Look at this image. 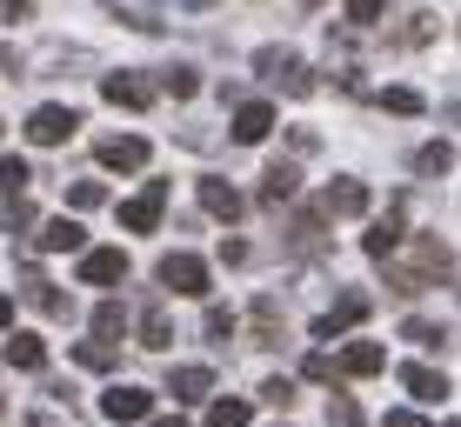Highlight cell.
I'll use <instances>...</instances> for the list:
<instances>
[{
  "instance_id": "6da1fadb",
  "label": "cell",
  "mask_w": 461,
  "mask_h": 427,
  "mask_svg": "<svg viewBox=\"0 0 461 427\" xmlns=\"http://www.w3.org/2000/svg\"><path fill=\"white\" fill-rule=\"evenodd\" d=\"M448 274H455L448 241H441V234H415V267H394L388 288H394V294H421V288H441Z\"/></svg>"
},
{
  "instance_id": "7a4b0ae2",
  "label": "cell",
  "mask_w": 461,
  "mask_h": 427,
  "mask_svg": "<svg viewBox=\"0 0 461 427\" xmlns=\"http://www.w3.org/2000/svg\"><path fill=\"white\" fill-rule=\"evenodd\" d=\"M254 74H261L275 93H308V87H314L308 60H301L294 47H261V54H254Z\"/></svg>"
},
{
  "instance_id": "3957f363",
  "label": "cell",
  "mask_w": 461,
  "mask_h": 427,
  "mask_svg": "<svg viewBox=\"0 0 461 427\" xmlns=\"http://www.w3.org/2000/svg\"><path fill=\"white\" fill-rule=\"evenodd\" d=\"M154 280H161L167 294H187V300H208L214 294V267L201 254H167L161 267H154Z\"/></svg>"
},
{
  "instance_id": "277c9868",
  "label": "cell",
  "mask_w": 461,
  "mask_h": 427,
  "mask_svg": "<svg viewBox=\"0 0 461 427\" xmlns=\"http://www.w3.org/2000/svg\"><path fill=\"white\" fill-rule=\"evenodd\" d=\"M161 214H167V187L161 181H148L134 200H121V227L127 234H154V227H161Z\"/></svg>"
},
{
  "instance_id": "5b68a950",
  "label": "cell",
  "mask_w": 461,
  "mask_h": 427,
  "mask_svg": "<svg viewBox=\"0 0 461 427\" xmlns=\"http://www.w3.org/2000/svg\"><path fill=\"white\" fill-rule=\"evenodd\" d=\"M94 161L107 173H140L148 167V140L140 134H107V140H94Z\"/></svg>"
},
{
  "instance_id": "8992f818",
  "label": "cell",
  "mask_w": 461,
  "mask_h": 427,
  "mask_svg": "<svg viewBox=\"0 0 461 427\" xmlns=\"http://www.w3.org/2000/svg\"><path fill=\"white\" fill-rule=\"evenodd\" d=\"M74 128H81L74 107H34V114H27V140H34V147H60V140H74Z\"/></svg>"
},
{
  "instance_id": "52a82bcc",
  "label": "cell",
  "mask_w": 461,
  "mask_h": 427,
  "mask_svg": "<svg viewBox=\"0 0 461 427\" xmlns=\"http://www.w3.org/2000/svg\"><path fill=\"white\" fill-rule=\"evenodd\" d=\"M361 321H368V294H341L321 321H308V341H335V334H348V327H361Z\"/></svg>"
},
{
  "instance_id": "ba28073f",
  "label": "cell",
  "mask_w": 461,
  "mask_h": 427,
  "mask_svg": "<svg viewBox=\"0 0 461 427\" xmlns=\"http://www.w3.org/2000/svg\"><path fill=\"white\" fill-rule=\"evenodd\" d=\"M228 134H234V147L267 140V134H275V101H241V107H234V120H228Z\"/></svg>"
},
{
  "instance_id": "9c48e42d",
  "label": "cell",
  "mask_w": 461,
  "mask_h": 427,
  "mask_svg": "<svg viewBox=\"0 0 461 427\" xmlns=\"http://www.w3.org/2000/svg\"><path fill=\"white\" fill-rule=\"evenodd\" d=\"M148 401H154L148 387H127V381H121V387H107V394H101V414H107V421H121V427H134V421L148 427Z\"/></svg>"
},
{
  "instance_id": "30bf717a",
  "label": "cell",
  "mask_w": 461,
  "mask_h": 427,
  "mask_svg": "<svg viewBox=\"0 0 461 427\" xmlns=\"http://www.w3.org/2000/svg\"><path fill=\"white\" fill-rule=\"evenodd\" d=\"M81 280L87 288H114V280H127V254L121 247H87L81 254Z\"/></svg>"
},
{
  "instance_id": "8fae6325",
  "label": "cell",
  "mask_w": 461,
  "mask_h": 427,
  "mask_svg": "<svg viewBox=\"0 0 461 427\" xmlns=\"http://www.w3.org/2000/svg\"><path fill=\"white\" fill-rule=\"evenodd\" d=\"M314 208H321V214H368V181H348V173H341V181L321 187Z\"/></svg>"
},
{
  "instance_id": "7c38bea8",
  "label": "cell",
  "mask_w": 461,
  "mask_h": 427,
  "mask_svg": "<svg viewBox=\"0 0 461 427\" xmlns=\"http://www.w3.org/2000/svg\"><path fill=\"white\" fill-rule=\"evenodd\" d=\"M194 194H201V208H208L214 220H241V208H248V200H241V187H234V181H221V173H208V181H201Z\"/></svg>"
},
{
  "instance_id": "4fadbf2b",
  "label": "cell",
  "mask_w": 461,
  "mask_h": 427,
  "mask_svg": "<svg viewBox=\"0 0 461 427\" xmlns=\"http://www.w3.org/2000/svg\"><path fill=\"white\" fill-rule=\"evenodd\" d=\"M335 368L348 374V381H368V374L388 368V354H381V341H348V354L335 360Z\"/></svg>"
},
{
  "instance_id": "5bb4252c",
  "label": "cell",
  "mask_w": 461,
  "mask_h": 427,
  "mask_svg": "<svg viewBox=\"0 0 461 427\" xmlns=\"http://www.w3.org/2000/svg\"><path fill=\"white\" fill-rule=\"evenodd\" d=\"M101 93H107L114 107H127V114H148V101H154V87H148V81H134V74H107Z\"/></svg>"
},
{
  "instance_id": "9a60e30c",
  "label": "cell",
  "mask_w": 461,
  "mask_h": 427,
  "mask_svg": "<svg viewBox=\"0 0 461 427\" xmlns=\"http://www.w3.org/2000/svg\"><path fill=\"white\" fill-rule=\"evenodd\" d=\"M402 387L415 394V407H421V401H441V394H448V374L428 368V360H408V368H402Z\"/></svg>"
},
{
  "instance_id": "2e32d148",
  "label": "cell",
  "mask_w": 461,
  "mask_h": 427,
  "mask_svg": "<svg viewBox=\"0 0 461 427\" xmlns=\"http://www.w3.org/2000/svg\"><path fill=\"white\" fill-rule=\"evenodd\" d=\"M81 241H87V234H81V220H74V214H60V220H47V227H41L47 254H81Z\"/></svg>"
},
{
  "instance_id": "e0dca14e",
  "label": "cell",
  "mask_w": 461,
  "mask_h": 427,
  "mask_svg": "<svg viewBox=\"0 0 461 427\" xmlns=\"http://www.w3.org/2000/svg\"><path fill=\"white\" fill-rule=\"evenodd\" d=\"M208 387H214V374L201 368V360H187V368H174V374H167V394H174V401H201Z\"/></svg>"
},
{
  "instance_id": "ac0fdd59",
  "label": "cell",
  "mask_w": 461,
  "mask_h": 427,
  "mask_svg": "<svg viewBox=\"0 0 461 427\" xmlns=\"http://www.w3.org/2000/svg\"><path fill=\"white\" fill-rule=\"evenodd\" d=\"M294 187H301L294 161H275V167L261 173V200H267V208H281V200H294Z\"/></svg>"
},
{
  "instance_id": "d6986e66",
  "label": "cell",
  "mask_w": 461,
  "mask_h": 427,
  "mask_svg": "<svg viewBox=\"0 0 461 427\" xmlns=\"http://www.w3.org/2000/svg\"><path fill=\"white\" fill-rule=\"evenodd\" d=\"M27 300H34V307L47 314V321H74V300L54 288V280H27Z\"/></svg>"
},
{
  "instance_id": "ffe728a7",
  "label": "cell",
  "mask_w": 461,
  "mask_h": 427,
  "mask_svg": "<svg viewBox=\"0 0 461 427\" xmlns=\"http://www.w3.org/2000/svg\"><path fill=\"white\" fill-rule=\"evenodd\" d=\"M428 40H435V13H428V7H408L402 27H394V47H428Z\"/></svg>"
},
{
  "instance_id": "44dd1931",
  "label": "cell",
  "mask_w": 461,
  "mask_h": 427,
  "mask_svg": "<svg viewBox=\"0 0 461 427\" xmlns=\"http://www.w3.org/2000/svg\"><path fill=\"white\" fill-rule=\"evenodd\" d=\"M7 360H14L21 374H41V368H47V341H41V334H14V341H7Z\"/></svg>"
},
{
  "instance_id": "7402d4cb",
  "label": "cell",
  "mask_w": 461,
  "mask_h": 427,
  "mask_svg": "<svg viewBox=\"0 0 461 427\" xmlns=\"http://www.w3.org/2000/svg\"><path fill=\"white\" fill-rule=\"evenodd\" d=\"M394 241H402V220H394V214H388V220H368V227H361V247H368L375 261H388V254H394Z\"/></svg>"
},
{
  "instance_id": "603a6c76",
  "label": "cell",
  "mask_w": 461,
  "mask_h": 427,
  "mask_svg": "<svg viewBox=\"0 0 461 427\" xmlns=\"http://www.w3.org/2000/svg\"><path fill=\"white\" fill-rule=\"evenodd\" d=\"M248 421H254V401H241V394L208 401V427H248Z\"/></svg>"
},
{
  "instance_id": "cb8c5ba5",
  "label": "cell",
  "mask_w": 461,
  "mask_h": 427,
  "mask_svg": "<svg viewBox=\"0 0 461 427\" xmlns=\"http://www.w3.org/2000/svg\"><path fill=\"white\" fill-rule=\"evenodd\" d=\"M248 321H254V347H281V307L275 300H254Z\"/></svg>"
},
{
  "instance_id": "d4e9b609",
  "label": "cell",
  "mask_w": 461,
  "mask_h": 427,
  "mask_svg": "<svg viewBox=\"0 0 461 427\" xmlns=\"http://www.w3.org/2000/svg\"><path fill=\"white\" fill-rule=\"evenodd\" d=\"M121 334H127V307H121V300H101V307H94V347H107Z\"/></svg>"
},
{
  "instance_id": "484cf974",
  "label": "cell",
  "mask_w": 461,
  "mask_h": 427,
  "mask_svg": "<svg viewBox=\"0 0 461 427\" xmlns=\"http://www.w3.org/2000/svg\"><path fill=\"white\" fill-rule=\"evenodd\" d=\"M455 167V147H448V140H428V147L415 154V173H421V181H435V173H448Z\"/></svg>"
},
{
  "instance_id": "4316f807",
  "label": "cell",
  "mask_w": 461,
  "mask_h": 427,
  "mask_svg": "<svg viewBox=\"0 0 461 427\" xmlns=\"http://www.w3.org/2000/svg\"><path fill=\"white\" fill-rule=\"evenodd\" d=\"M134 327H140V347H167V341H174V321H167L161 307H148Z\"/></svg>"
},
{
  "instance_id": "83f0119b",
  "label": "cell",
  "mask_w": 461,
  "mask_h": 427,
  "mask_svg": "<svg viewBox=\"0 0 461 427\" xmlns=\"http://www.w3.org/2000/svg\"><path fill=\"white\" fill-rule=\"evenodd\" d=\"M68 208H74V214L107 208V187H101V181H74V187H68Z\"/></svg>"
},
{
  "instance_id": "f1b7e54d",
  "label": "cell",
  "mask_w": 461,
  "mask_h": 427,
  "mask_svg": "<svg viewBox=\"0 0 461 427\" xmlns=\"http://www.w3.org/2000/svg\"><path fill=\"white\" fill-rule=\"evenodd\" d=\"M402 341H415V347H428V354H435V347H448V334H441L435 321H415V314H408V321H402Z\"/></svg>"
},
{
  "instance_id": "f546056e",
  "label": "cell",
  "mask_w": 461,
  "mask_h": 427,
  "mask_svg": "<svg viewBox=\"0 0 461 427\" xmlns=\"http://www.w3.org/2000/svg\"><path fill=\"white\" fill-rule=\"evenodd\" d=\"M27 181H34V173H27V161H21V154H7V161H0V194L21 200V187H27Z\"/></svg>"
},
{
  "instance_id": "4dcf8cb0",
  "label": "cell",
  "mask_w": 461,
  "mask_h": 427,
  "mask_svg": "<svg viewBox=\"0 0 461 427\" xmlns=\"http://www.w3.org/2000/svg\"><path fill=\"white\" fill-rule=\"evenodd\" d=\"M381 107H388V114H402V120H415V114H421V93H415V87H381Z\"/></svg>"
},
{
  "instance_id": "1f68e13d",
  "label": "cell",
  "mask_w": 461,
  "mask_h": 427,
  "mask_svg": "<svg viewBox=\"0 0 461 427\" xmlns=\"http://www.w3.org/2000/svg\"><path fill=\"white\" fill-rule=\"evenodd\" d=\"M328 427H368V414H361V401L335 394V401H328Z\"/></svg>"
},
{
  "instance_id": "d6a6232c",
  "label": "cell",
  "mask_w": 461,
  "mask_h": 427,
  "mask_svg": "<svg viewBox=\"0 0 461 427\" xmlns=\"http://www.w3.org/2000/svg\"><path fill=\"white\" fill-rule=\"evenodd\" d=\"M74 360H81L87 374H107V368H114V347H94V341H81V347H74Z\"/></svg>"
},
{
  "instance_id": "836d02e7",
  "label": "cell",
  "mask_w": 461,
  "mask_h": 427,
  "mask_svg": "<svg viewBox=\"0 0 461 427\" xmlns=\"http://www.w3.org/2000/svg\"><path fill=\"white\" fill-rule=\"evenodd\" d=\"M254 401L281 414V407H294V381H261V394H254Z\"/></svg>"
},
{
  "instance_id": "e575fe53",
  "label": "cell",
  "mask_w": 461,
  "mask_h": 427,
  "mask_svg": "<svg viewBox=\"0 0 461 427\" xmlns=\"http://www.w3.org/2000/svg\"><path fill=\"white\" fill-rule=\"evenodd\" d=\"M381 13H388V0H348V21L355 27H375Z\"/></svg>"
},
{
  "instance_id": "d590c367",
  "label": "cell",
  "mask_w": 461,
  "mask_h": 427,
  "mask_svg": "<svg viewBox=\"0 0 461 427\" xmlns=\"http://www.w3.org/2000/svg\"><path fill=\"white\" fill-rule=\"evenodd\" d=\"M167 93H174V101H187V93H194L201 81H194V67H167V81H161Z\"/></svg>"
},
{
  "instance_id": "8d00e7d4",
  "label": "cell",
  "mask_w": 461,
  "mask_h": 427,
  "mask_svg": "<svg viewBox=\"0 0 461 427\" xmlns=\"http://www.w3.org/2000/svg\"><path fill=\"white\" fill-rule=\"evenodd\" d=\"M301 374H308V381H328V387L341 381V368H335V360H328V354H308V368H301Z\"/></svg>"
},
{
  "instance_id": "74e56055",
  "label": "cell",
  "mask_w": 461,
  "mask_h": 427,
  "mask_svg": "<svg viewBox=\"0 0 461 427\" xmlns=\"http://www.w3.org/2000/svg\"><path fill=\"white\" fill-rule=\"evenodd\" d=\"M221 261H228V267H248V241H241V234H228V241H221Z\"/></svg>"
},
{
  "instance_id": "f35d334b",
  "label": "cell",
  "mask_w": 461,
  "mask_h": 427,
  "mask_svg": "<svg viewBox=\"0 0 461 427\" xmlns=\"http://www.w3.org/2000/svg\"><path fill=\"white\" fill-rule=\"evenodd\" d=\"M381 427H428V414H421V407H394Z\"/></svg>"
},
{
  "instance_id": "ab89813d",
  "label": "cell",
  "mask_w": 461,
  "mask_h": 427,
  "mask_svg": "<svg viewBox=\"0 0 461 427\" xmlns=\"http://www.w3.org/2000/svg\"><path fill=\"white\" fill-rule=\"evenodd\" d=\"M27 13H34V0H0V21H7V27L27 21Z\"/></svg>"
},
{
  "instance_id": "60d3db41",
  "label": "cell",
  "mask_w": 461,
  "mask_h": 427,
  "mask_svg": "<svg viewBox=\"0 0 461 427\" xmlns=\"http://www.w3.org/2000/svg\"><path fill=\"white\" fill-rule=\"evenodd\" d=\"M0 220H7V227H27V220H34V208H27V200H7V214H0Z\"/></svg>"
},
{
  "instance_id": "b9f144b4",
  "label": "cell",
  "mask_w": 461,
  "mask_h": 427,
  "mask_svg": "<svg viewBox=\"0 0 461 427\" xmlns=\"http://www.w3.org/2000/svg\"><path fill=\"white\" fill-rule=\"evenodd\" d=\"M148 427H187L181 414H148Z\"/></svg>"
},
{
  "instance_id": "7bdbcfd3",
  "label": "cell",
  "mask_w": 461,
  "mask_h": 427,
  "mask_svg": "<svg viewBox=\"0 0 461 427\" xmlns=\"http://www.w3.org/2000/svg\"><path fill=\"white\" fill-rule=\"evenodd\" d=\"M7 321H14V300H7V294H0V327H7Z\"/></svg>"
},
{
  "instance_id": "ee69618b",
  "label": "cell",
  "mask_w": 461,
  "mask_h": 427,
  "mask_svg": "<svg viewBox=\"0 0 461 427\" xmlns=\"http://www.w3.org/2000/svg\"><path fill=\"white\" fill-rule=\"evenodd\" d=\"M301 7H321V0H301Z\"/></svg>"
},
{
  "instance_id": "f6af8a7d",
  "label": "cell",
  "mask_w": 461,
  "mask_h": 427,
  "mask_svg": "<svg viewBox=\"0 0 461 427\" xmlns=\"http://www.w3.org/2000/svg\"><path fill=\"white\" fill-rule=\"evenodd\" d=\"M194 7H208V0H194Z\"/></svg>"
},
{
  "instance_id": "bcb514c9",
  "label": "cell",
  "mask_w": 461,
  "mask_h": 427,
  "mask_svg": "<svg viewBox=\"0 0 461 427\" xmlns=\"http://www.w3.org/2000/svg\"><path fill=\"white\" fill-rule=\"evenodd\" d=\"M448 427H461V421H448Z\"/></svg>"
},
{
  "instance_id": "7dc6e473",
  "label": "cell",
  "mask_w": 461,
  "mask_h": 427,
  "mask_svg": "<svg viewBox=\"0 0 461 427\" xmlns=\"http://www.w3.org/2000/svg\"><path fill=\"white\" fill-rule=\"evenodd\" d=\"M0 134H7V128H0Z\"/></svg>"
}]
</instances>
